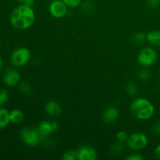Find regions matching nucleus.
I'll return each mask as SVG.
<instances>
[{
  "label": "nucleus",
  "instance_id": "1",
  "mask_svg": "<svg viewBox=\"0 0 160 160\" xmlns=\"http://www.w3.org/2000/svg\"><path fill=\"white\" fill-rule=\"evenodd\" d=\"M35 14L31 6L22 4L13 9L10 15L9 21L14 28L18 30H25L29 28L34 23Z\"/></svg>",
  "mask_w": 160,
  "mask_h": 160
},
{
  "label": "nucleus",
  "instance_id": "19",
  "mask_svg": "<svg viewBox=\"0 0 160 160\" xmlns=\"http://www.w3.org/2000/svg\"><path fill=\"white\" fill-rule=\"evenodd\" d=\"M134 42H135L137 44H142L145 42V40H147L146 34L144 32H138L134 35Z\"/></svg>",
  "mask_w": 160,
  "mask_h": 160
},
{
  "label": "nucleus",
  "instance_id": "31",
  "mask_svg": "<svg viewBox=\"0 0 160 160\" xmlns=\"http://www.w3.org/2000/svg\"><path fill=\"white\" fill-rule=\"evenodd\" d=\"M52 128L54 129V131H56L59 128V123H58V122L52 121Z\"/></svg>",
  "mask_w": 160,
  "mask_h": 160
},
{
  "label": "nucleus",
  "instance_id": "23",
  "mask_svg": "<svg viewBox=\"0 0 160 160\" xmlns=\"http://www.w3.org/2000/svg\"><path fill=\"white\" fill-rule=\"evenodd\" d=\"M9 99V95L8 92L5 89L0 88V106L6 104Z\"/></svg>",
  "mask_w": 160,
  "mask_h": 160
},
{
  "label": "nucleus",
  "instance_id": "27",
  "mask_svg": "<svg viewBox=\"0 0 160 160\" xmlns=\"http://www.w3.org/2000/svg\"><path fill=\"white\" fill-rule=\"evenodd\" d=\"M160 4V0H148V5L151 8H156Z\"/></svg>",
  "mask_w": 160,
  "mask_h": 160
},
{
  "label": "nucleus",
  "instance_id": "8",
  "mask_svg": "<svg viewBox=\"0 0 160 160\" xmlns=\"http://www.w3.org/2000/svg\"><path fill=\"white\" fill-rule=\"evenodd\" d=\"M78 160H96L98 158L95 148L89 145H82L78 150Z\"/></svg>",
  "mask_w": 160,
  "mask_h": 160
},
{
  "label": "nucleus",
  "instance_id": "3",
  "mask_svg": "<svg viewBox=\"0 0 160 160\" xmlns=\"http://www.w3.org/2000/svg\"><path fill=\"white\" fill-rule=\"evenodd\" d=\"M148 143V137L141 132H135L128 137L127 144L131 149L134 151H140L144 149Z\"/></svg>",
  "mask_w": 160,
  "mask_h": 160
},
{
  "label": "nucleus",
  "instance_id": "18",
  "mask_svg": "<svg viewBox=\"0 0 160 160\" xmlns=\"http://www.w3.org/2000/svg\"><path fill=\"white\" fill-rule=\"evenodd\" d=\"M62 159L64 160H78V151L70 150V151L66 152L62 156Z\"/></svg>",
  "mask_w": 160,
  "mask_h": 160
},
{
  "label": "nucleus",
  "instance_id": "5",
  "mask_svg": "<svg viewBox=\"0 0 160 160\" xmlns=\"http://www.w3.org/2000/svg\"><path fill=\"white\" fill-rule=\"evenodd\" d=\"M31 52L28 48L20 47L13 51L11 56V62L15 67H23L31 59Z\"/></svg>",
  "mask_w": 160,
  "mask_h": 160
},
{
  "label": "nucleus",
  "instance_id": "6",
  "mask_svg": "<svg viewBox=\"0 0 160 160\" xmlns=\"http://www.w3.org/2000/svg\"><path fill=\"white\" fill-rule=\"evenodd\" d=\"M20 138L23 143L28 146H35L40 143L41 139L42 138L39 134L38 129L34 128H25L20 131Z\"/></svg>",
  "mask_w": 160,
  "mask_h": 160
},
{
  "label": "nucleus",
  "instance_id": "29",
  "mask_svg": "<svg viewBox=\"0 0 160 160\" xmlns=\"http://www.w3.org/2000/svg\"><path fill=\"white\" fill-rule=\"evenodd\" d=\"M154 153L155 156H156V158L160 159V145H157V146L156 147V148H155L154 150Z\"/></svg>",
  "mask_w": 160,
  "mask_h": 160
},
{
  "label": "nucleus",
  "instance_id": "16",
  "mask_svg": "<svg viewBox=\"0 0 160 160\" xmlns=\"http://www.w3.org/2000/svg\"><path fill=\"white\" fill-rule=\"evenodd\" d=\"M126 91L127 93H128L130 96H134V95H136L138 94V86L135 83L133 82V81H130V82L127 84Z\"/></svg>",
  "mask_w": 160,
  "mask_h": 160
},
{
  "label": "nucleus",
  "instance_id": "30",
  "mask_svg": "<svg viewBox=\"0 0 160 160\" xmlns=\"http://www.w3.org/2000/svg\"><path fill=\"white\" fill-rule=\"evenodd\" d=\"M22 3L27 5V6H29L32 7V6L34 3V0H23V2Z\"/></svg>",
  "mask_w": 160,
  "mask_h": 160
},
{
  "label": "nucleus",
  "instance_id": "25",
  "mask_svg": "<svg viewBox=\"0 0 160 160\" xmlns=\"http://www.w3.org/2000/svg\"><path fill=\"white\" fill-rule=\"evenodd\" d=\"M81 8H82L83 11H84V12H90V11H92V8H93V5L90 2H85L82 4Z\"/></svg>",
  "mask_w": 160,
  "mask_h": 160
},
{
  "label": "nucleus",
  "instance_id": "4",
  "mask_svg": "<svg viewBox=\"0 0 160 160\" xmlns=\"http://www.w3.org/2000/svg\"><path fill=\"white\" fill-rule=\"evenodd\" d=\"M158 59V55L156 50L152 48L146 47L144 48L139 52L138 56V60L139 63L145 67H151L153 64L156 63Z\"/></svg>",
  "mask_w": 160,
  "mask_h": 160
},
{
  "label": "nucleus",
  "instance_id": "13",
  "mask_svg": "<svg viewBox=\"0 0 160 160\" xmlns=\"http://www.w3.org/2000/svg\"><path fill=\"white\" fill-rule=\"evenodd\" d=\"M10 123V116L7 109L0 108V129L6 128Z\"/></svg>",
  "mask_w": 160,
  "mask_h": 160
},
{
  "label": "nucleus",
  "instance_id": "11",
  "mask_svg": "<svg viewBox=\"0 0 160 160\" xmlns=\"http://www.w3.org/2000/svg\"><path fill=\"white\" fill-rule=\"evenodd\" d=\"M119 117V110L116 107L106 108L102 113V119L106 123H112Z\"/></svg>",
  "mask_w": 160,
  "mask_h": 160
},
{
  "label": "nucleus",
  "instance_id": "7",
  "mask_svg": "<svg viewBox=\"0 0 160 160\" xmlns=\"http://www.w3.org/2000/svg\"><path fill=\"white\" fill-rule=\"evenodd\" d=\"M68 6L62 0H53L49 4V12L55 18H62L67 13Z\"/></svg>",
  "mask_w": 160,
  "mask_h": 160
},
{
  "label": "nucleus",
  "instance_id": "10",
  "mask_svg": "<svg viewBox=\"0 0 160 160\" xmlns=\"http://www.w3.org/2000/svg\"><path fill=\"white\" fill-rule=\"evenodd\" d=\"M45 112L48 115L52 117L59 116L62 112V107L58 102L49 101L45 104Z\"/></svg>",
  "mask_w": 160,
  "mask_h": 160
},
{
  "label": "nucleus",
  "instance_id": "32",
  "mask_svg": "<svg viewBox=\"0 0 160 160\" xmlns=\"http://www.w3.org/2000/svg\"><path fill=\"white\" fill-rule=\"evenodd\" d=\"M2 67V58L0 57V70H1Z\"/></svg>",
  "mask_w": 160,
  "mask_h": 160
},
{
  "label": "nucleus",
  "instance_id": "2",
  "mask_svg": "<svg viewBox=\"0 0 160 160\" xmlns=\"http://www.w3.org/2000/svg\"><path fill=\"white\" fill-rule=\"evenodd\" d=\"M131 112L138 120H147L154 115L155 107L149 100L145 98H137L131 103Z\"/></svg>",
  "mask_w": 160,
  "mask_h": 160
},
{
  "label": "nucleus",
  "instance_id": "20",
  "mask_svg": "<svg viewBox=\"0 0 160 160\" xmlns=\"http://www.w3.org/2000/svg\"><path fill=\"white\" fill-rule=\"evenodd\" d=\"M150 72L149 70L147 69H142L139 71L138 73V78L141 81H147L149 80L150 78Z\"/></svg>",
  "mask_w": 160,
  "mask_h": 160
},
{
  "label": "nucleus",
  "instance_id": "17",
  "mask_svg": "<svg viewBox=\"0 0 160 160\" xmlns=\"http://www.w3.org/2000/svg\"><path fill=\"white\" fill-rule=\"evenodd\" d=\"M124 150V146L123 145V142H117L114 143L111 147V152L114 155H120Z\"/></svg>",
  "mask_w": 160,
  "mask_h": 160
},
{
  "label": "nucleus",
  "instance_id": "15",
  "mask_svg": "<svg viewBox=\"0 0 160 160\" xmlns=\"http://www.w3.org/2000/svg\"><path fill=\"white\" fill-rule=\"evenodd\" d=\"M9 116H10V122L15 124L20 123L24 119V114L20 109H13L9 112Z\"/></svg>",
  "mask_w": 160,
  "mask_h": 160
},
{
  "label": "nucleus",
  "instance_id": "33",
  "mask_svg": "<svg viewBox=\"0 0 160 160\" xmlns=\"http://www.w3.org/2000/svg\"><path fill=\"white\" fill-rule=\"evenodd\" d=\"M17 1H19V2H23V0H17Z\"/></svg>",
  "mask_w": 160,
  "mask_h": 160
},
{
  "label": "nucleus",
  "instance_id": "9",
  "mask_svg": "<svg viewBox=\"0 0 160 160\" xmlns=\"http://www.w3.org/2000/svg\"><path fill=\"white\" fill-rule=\"evenodd\" d=\"M20 81V74L17 70L9 69L6 70L3 76V81L8 87H13L17 85Z\"/></svg>",
  "mask_w": 160,
  "mask_h": 160
},
{
  "label": "nucleus",
  "instance_id": "14",
  "mask_svg": "<svg viewBox=\"0 0 160 160\" xmlns=\"http://www.w3.org/2000/svg\"><path fill=\"white\" fill-rule=\"evenodd\" d=\"M147 41L156 46H160V31H152L146 34Z\"/></svg>",
  "mask_w": 160,
  "mask_h": 160
},
{
  "label": "nucleus",
  "instance_id": "22",
  "mask_svg": "<svg viewBox=\"0 0 160 160\" xmlns=\"http://www.w3.org/2000/svg\"><path fill=\"white\" fill-rule=\"evenodd\" d=\"M128 137H129V136L127 134V132H125V131H118V132L117 133V134H116V138H117V140L118 141V142H123H123H127Z\"/></svg>",
  "mask_w": 160,
  "mask_h": 160
},
{
  "label": "nucleus",
  "instance_id": "21",
  "mask_svg": "<svg viewBox=\"0 0 160 160\" xmlns=\"http://www.w3.org/2000/svg\"><path fill=\"white\" fill-rule=\"evenodd\" d=\"M19 88H20V92L23 94H29L31 91V85H30L29 83L26 82V81H23V82L20 83Z\"/></svg>",
  "mask_w": 160,
  "mask_h": 160
},
{
  "label": "nucleus",
  "instance_id": "28",
  "mask_svg": "<svg viewBox=\"0 0 160 160\" xmlns=\"http://www.w3.org/2000/svg\"><path fill=\"white\" fill-rule=\"evenodd\" d=\"M152 131L156 134L160 136V122H157V123L153 125Z\"/></svg>",
  "mask_w": 160,
  "mask_h": 160
},
{
  "label": "nucleus",
  "instance_id": "24",
  "mask_svg": "<svg viewBox=\"0 0 160 160\" xmlns=\"http://www.w3.org/2000/svg\"><path fill=\"white\" fill-rule=\"evenodd\" d=\"M68 7L75 8L79 6L81 4L82 0H62Z\"/></svg>",
  "mask_w": 160,
  "mask_h": 160
},
{
  "label": "nucleus",
  "instance_id": "12",
  "mask_svg": "<svg viewBox=\"0 0 160 160\" xmlns=\"http://www.w3.org/2000/svg\"><path fill=\"white\" fill-rule=\"evenodd\" d=\"M38 131L41 137L42 138H45L48 137L49 134H51L54 131V129L52 128V122L42 121L39 124L38 128Z\"/></svg>",
  "mask_w": 160,
  "mask_h": 160
},
{
  "label": "nucleus",
  "instance_id": "26",
  "mask_svg": "<svg viewBox=\"0 0 160 160\" xmlns=\"http://www.w3.org/2000/svg\"><path fill=\"white\" fill-rule=\"evenodd\" d=\"M127 159L128 160H143L144 157L143 156L140 154H136V153H134V154H131L130 156H128L127 157Z\"/></svg>",
  "mask_w": 160,
  "mask_h": 160
}]
</instances>
